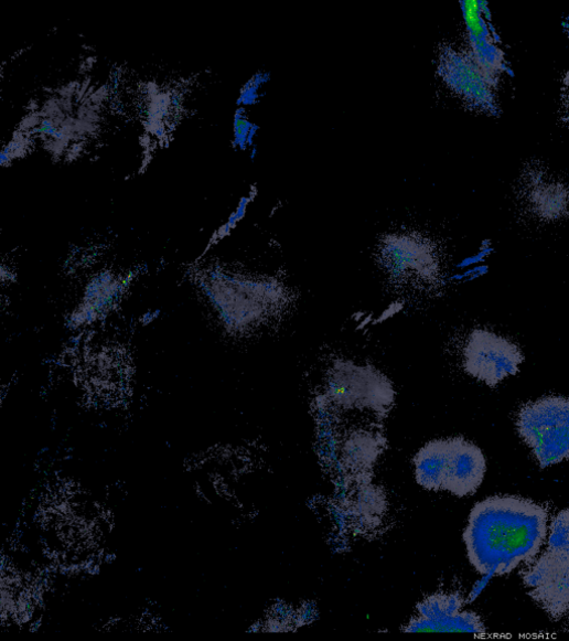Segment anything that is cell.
<instances>
[{"label": "cell", "instance_id": "6", "mask_svg": "<svg viewBox=\"0 0 569 641\" xmlns=\"http://www.w3.org/2000/svg\"><path fill=\"white\" fill-rule=\"evenodd\" d=\"M530 598L554 620L569 613V556L546 552L523 575Z\"/></svg>", "mask_w": 569, "mask_h": 641}, {"label": "cell", "instance_id": "8", "mask_svg": "<svg viewBox=\"0 0 569 641\" xmlns=\"http://www.w3.org/2000/svg\"><path fill=\"white\" fill-rule=\"evenodd\" d=\"M464 599L459 594L436 595L418 606L419 617L405 628L408 632H471L485 633L480 615L462 611Z\"/></svg>", "mask_w": 569, "mask_h": 641}, {"label": "cell", "instance_id": "1", "mask_svg": "<svg viewBox=\"0 0 569 641\" xmlns=\"http://www.w3.org/2000/svg\"><path fill=\"white\" fill-rule=\"evenodd\" d=\"M547 522V510L530 499L494 495L477 502L463 535L470 563L483 576L513 573L536 558Z\"/></svg>", "mask_w": 569, "mask_h": 641}, {"label": "cell", "instance_id": "5", "mask_svg": "<svg viewBox=\"0 0 569 641\" xmlns=\"http://www.w3.org/2000/svg\"><path fill=\"white\" fill-rule=\"evenodd\" d=\"M523 362L517 344L489 330L471 332L463 350L464 370L492 388L515 375Z\"/></svg>", "mask_w": 569, "mask_h": 641}, {"label": "cell", "instance_id": "11", "mask_svg": "<svg viewBox=\"0 0 569 641\" xmlns=\"http://www.w3.org/2000/svg\"><path fill=\"white\" fill-rule=\"evenodd\" d=\"M253 125L248 119L245 107H237L234 117V148L240 151L248 149L247 140Z\"/></svg>", "mask_w": 569, "mask_h": 641}, {"label": "cell", "instance_id": "12", "mask_svg": "<svg viewBox=\"0 0 569 641\" xmlns=\"http://www.w3.org/2000/svg\"><path fill=\"white\" fill-rule=\"evenodd\" d=\"M268 78L269 75L266 73H257L254 75L241 88L240 95L237 99V106L246 107L254 105L260 96V88L268 82Z\"/></svg>", "mask_w": 569, "mask_h": 641}, {"label": "cell", "instance_id": "7", "mask_svg": "<svg viewBox=\"0 0 569 641\" xmlns=\"http://www.w3.org/2000/svg\"><path fill=\"white\" fill-rule=\"evenodd\" d=\"M440 73L445 83L473 107L492 111L496 108L491 77L472 55L452 49L441 54Z\"/></svg>", "mask_w": 569, "mask_h": 641}, {"label": "cell", "instance_id": "10", "mask_svg": "<svg viewBox=\"0 0 569 641\" xmlns=\"http://www.w3.org/2000/svg\"><path fill=\"white\" fill-rule=\"evenodd\" d=\"M547 548L569 553V508L558 512L552 520Z\"/></svg>", "mask_w": 569, "mask_h": 641}, {"label": "cell", "instance_id": "3", "mask_svg": "<svg viewBox=\"0 0 569 641\" xmlns=\"http://www.w3.org/2000/svg\"><path fill=\"white\" fill-rule=\"evenodd\" d=\"M516 427L541 468L569 460V398L550 396L525 405Z\"/></svg>", "mask_w": 569, "mask_h": 641}, {"label": "cell", "instance_id": "4", "mask_svg": "<svg viewBox=\"0 0 569 641\" xmlns=\"http://www.w3.org/2000/svg\"><path fill=\"white\" fill-rule=\"evenodd\" d=\"M379 265L389 282L426 290L440 279V261L430 241L415 235H389L379 248Z\"/></svg>", "mask_w": 569, "mask_h": 641}, {"label": "cell", "instance_id": "9", "mask_svg": "<svg viewBox=\"0 0 569 641\" xmlns=\"http://www.w3.org/2000/svg\"><path fill=\"white\" fill-rule=\"evenodd\" d=\"M535 191L532 196L534 211L543 218L554 220L565 214L568 196L558 185H547Z\"/></svg>", "mask_w": 569, "mask_h": 641}, {"label": "cell", "instance_id": "2", "mask_svg": "<svg viewBox=\"0 0 569 641\" xmlns=\"http://www.w3.org/2000/svg\"><path fill=\"white\" fill-rule=\"evenodd\" d=\"M414 466L422 488L450 491L460 498L474 494L486 473L483 451L463 437L427 444L415 456Z\"/></svg>", "mask_w": 569, "mask_h": 641}]
</instances>
